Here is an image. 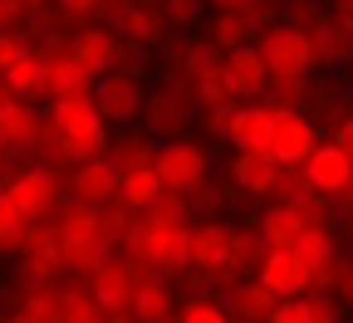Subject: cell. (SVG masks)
Masks as SVG:
<instances>
[{
  "mask_svg": "<svg viewBox=\"0 0 353 323\" xmlns=\"http://www.w3.org/2000/svg\"><path fill=\"white\" fill-rule=\"evenodd\" d=\"M221 74H226L231 98H241V103H260V94L270 88V69H265V59H260L255 44L226 54V59H221Z\"/></svg>",
  "mask_w": 353,
  "mask_h": 323,
  "instance_id": "2e32d148",
  "label": "cell"
},
{
  "mask_svg": "<svg viewBox=\"0 0 353 323\" xmlns=\"http://www.w3.org/2000/svg\"><path fill=\"white\" fill-rule=\"evenodd\" d=\"M182 323H231L226 304H216V299H192L182 309Z\"/></svg>",
  "mask_w": 353,
  "mask_h": 323,
  "instance_id": "74e56055",
  "label": "cell"
},
{
  "mask_svg": "<svg viewBox=\"0 0 353 323\" xmlns=\"http://www.w3.org/2000/svg\"><path fill=\"white\" fill-rule=\"evenodd\" d=\"M167 187H162V176L148 167V171H132V176H118V206L128 211V216H143L157 196H162Z\"/></svg>",
  "mask_w": 353,
  "mask_h": 323,
  "instance_id": "4316f807",
  "label": "cell"
},
{
  "mask_svg": "<svg viewBox=\"0 0 353 323\" xmlns=\"http://www.w3.org/2000/svg\"><path fill=\"white\" fill-rule=\"evenodd\" d=\"M348 108H353V98H348ZM348 118H353V113H348Z\"/></svg>",
  "mask_w": 353,
  "mask_h": 323,
  "instance_id": "681fc988",
  "label": "cell"
},
{
  "mask_svg": "<svg viewBox=\"0 0 353 323\" xmlns=\"http://www.w3.org/2000/svg\"><path fill=\"white\" fill-rule=\"evenodd\" d=\"M152 171L162 176V187H167V191L192 196L196 187H206V176H211V152H206L201 143H187V137H176V143H162V147H157Z\"/></svg>",
  "mask_w": 353,
  "mask_h": 323,
  "instance_id": "8992f818",
  "label": "cell"
},
{
  "mask_svg": "<svg viewBox=\"0 0 353 323\" xmlns=\"http://www.w3.org/2000/svg\"><path fill=\"white\" fill-rule=\"evenodd\" d=\"M64 15H103V0H59Z\"/></svg>",
  "mask_w": 353,
  "mask_h": 323,
  "instance_id": "7bdbcfd3",
  "label": "cell"
},
{
  "mask_svg": "<svg viewBox=\"0 0 353 323\" xmlns=\"http://www.w3.org/2000/svg\"><path fill=\"white\" fill-rule=\"evenodd\" d=\"M192 88H196V103L206 108H221V103H231V88H226V74H221V59H206L196 69H187Z\"/></svg>",
  "mask_w": 353,
  "mask_h": 323,
  "instance_id": "f1b7e54d",
  "label": "cell"
},
{
  "mask_svg": "<svg viewBox=\"0 0 353 323\" xmlns=\"http://www.w3.org/2000/svg\"><path fill=\"white\" fill-rule=\"evenodd\" d=\"M255 280L270 289L275 299H304V294H314V274L304 269V260L294 250H270Z\"/></svg>",
  "mask_w": 353,
  "mask_h": 323,
  "instance_id": "5bb4252c",
  "label": "cell"
},
{
  "mask_svg": "<svg viewBox=\"0 0 353 323\" xmlns=\"http://www.w3.org/2000/svg\"><path fill=\"white\" fill-rule=\"evenodd\" d=\"M329 15H339V20L353 25V0H334V10H329Z\"/></svg>",
  "mask_w": 353,
  "mask_h": 323,
  "instance_id": "bcb514c9",
  "label": "cell"
},
{
  "mask_svg": "<svg viewBox=\"0 0 353 323\" xmlns=\"http://www.w3.org/2000/svg\"><path fill=\"white\" fill-rule=\"evenodd\" d=\"M30 236H34V225H30L6 196H0V255H25Z\"/></svg>",
  "mask_w": 353,
  "mask_h": 323,
  "instance_id": "4dcf8cb0",
  "label": "cell"
},
{
  "mask_svg": "<svg viewBox=\"0 0 353 323\" xmlns=\"http://www.w3.org/2000/svg\"><path fill=\"white\" fill-rule=\"evenodd\" d=\"M304 176L319 201H348V191H353V162L334 143H319V152L304 162Z\"/></svg>",
  "mask_w": 353,
  "mask_h": 323,
  "instance_id": "8fae6325",
  "label": "cell"
},
{
  "mask_svg": "<svg viewBox=\"0 0 353 323\" xmlns=\"http://www.w3.org/2000/svg\"><path fill=\"white\" fill-rule=\"evenodd\" d=\"M69 54L94 74V83L103 79V74H113L118 64H123V39H118V30H108V25H83L79 34H74V44H69Z\"/></svg>",
  "mask_w": 353,
  "mask_h": 323,
  "instance_id": "7c38bea8",
  "label": "cell"
},
{
  "mask_svg": "<svg viewBox=\"0 0 353 323\" xmlns=\"http://www.w3.org/2000/svg\"><path fill=\"white\" fill-rule=\"evenodd\" d=\"M10 103H20V98H15V88H10V83H6V74H0V113H6V108H10Z\"/></svg>",
  "mask_w": 353,
  "mask_h": 323,
  "instance_id": "f6af8a7d",
  "label": "cell"
},
{
  "mask_svg": "<svg viewBox=\"0 0 353 323\" xmlns=\"http://www.w3.org/2000/svg\"><path fill=\"white\" fill-rule=\"evenodd\" d=\"M314 201V187H309L304 167H280V187H275V206H304Z\"/></svg>",
  "mask_w": 353,
  "mask_h": 323,
  "instance_id": "e575fe53",
  "label": "cell"
},
{
  "mask_svg": "<svg viewBox=\"0 0 353 323\" xmlns=\"http://www.w3.org/2000/svg\"><path fill=\"white\" fill-rule=\"evenodd\" d=\"M299 236H304V220H299L294 206H270V211L260 216V240H265V250H294Z\"/></svg>",
  "mask_w": 353,
  "mask_h": 323,
  "instance_id": "484cf974",
  "label": "cell"
},
{
  "mask_svg": "<svg viewBox=\"0 0 353 323\" xmlns=\"http://www.w3.org/2000/svg\"><path fill=\"white\" fill-rule=\"evenodd\" d=\"M118 39H123V50L132 44V50H157V44L167 39V20L157 6H128V15L118 20Z\"/></svg>",
  "mask_w": 353,
  "mask_h": 323,
  "instance_id": "7402d4cb",
  "label": "cell"
},
{
  "mask_svg": "<svg viewBox=\"0 0 353 323\" xmlns=\"http://www.w3.org/2000/svg\"><path fill=\"white\" fill-rule=\"evenodd\" d=\"M206 6H211L216 15H255L265 0H206Z\"/></svg>",
  "mask_w": 353,
  "mask_h": 323,
  "instance_id": "ab89813d",
  "label": "cell"
},
{
  "mask_svg": "<svg viewBox=\"0 0 353 323\" xmlns=\"http://www.w3.org/2000/svg\"><path fill=\"white\" fill-rule=\"evenodd\" d=\"M59 309H64V323H103V309L88 299V284L69 280L59 289Z\"/></svg>",
  "mask_w": 353,
  "mask_h": 323,
  "instance_id": "1f68e13d",
  "label": "cell"
},
{
  "mask_svg": "<svg viewBox=\"0 0 353 323\" xmlns=\"http://www.w3.org/2000/svg\"><path fill=\"white\" fill-rule=\"evenodd\" d=\"M10 323H64L59 289H25V299L15 304Z\"/></svg>",
  "mask_w": 353,
  "mask_h": 323,
  "instance_id": "83f0119b",
  "label": "cell"
},
{
  "mask_svg": "<svg viewBox=\"0 0 353 323\" xmlns=\"http://www.w3.org/2000/svg\"><path fill=\"white\" fill-rule=\"evenodd\" d=\"M157 147L162 143H152L148 132H118L113 147H108V162H113L118 176H132V171H148L157 162Z\"/></svg>",
  "mask_w": 353,
  "mask_h": 323,
  "instance_id": "603a6c76",
  "label": "cell"
},
{
  "mask_svg": "<svg viewBox=\"0 0 353 323\" xmlns=\"http://www.w3.org/2000/svg\"><path fill=\"white\" fill-rule=\"evenodd\" d=\"M94 94V74H88L69 50L44 59V103H64V98H88Z\"/></svg>",
  "mask_w": 353,
  "mask_h": 323,
  "instance_id": "ac0fdd59",
  "label": "cell"
},
{
  "mask_svg": "<svg viewBox=\"0 0 353 323\" xmlns=\"http://www.w3.org/2000/svg\"><path fill=\"white\" fill-rule=\"evenodd\" d=\"M231 176H236V191L255 196V201L260 196H275V187H280V167H275L270 152H236Z\"/></svg>",
  "mask_w": 353,
  "mask_h": 323,
  "instance_id": "ffe728a7",
  "label": "cell"
},
{
  "mask_svg": "<svg viewBox=\"0 0 353 323\" xmlns=\"http://www.w3.org/2000/svg\"><path fill=\"white\" fill-rule=\"evenodd\" d=\"M187 127V103L176 88H152V94L143 98V132L152 137V143H176Z\"/></svg>",
  "mask_w": 353,
  "mask_h": 323,
  "instance_id": "e0dca14e",
  "label": "cell"
},
{
  "mask_svg": "<svg viewBox=\"0 0 353 323\" xmlns=\"http://www.w3.org/2000/svg\"><path fill=\"white\" fill-rule=\"evenodd\" d=\"M206 44L226 59L236 50H245V44H255V15H216L206 25Z\"/></svg>",
  "mask_w": 353,
  "mask_h": 323,
  "instance_id": "cb8c5ba5",
  "label": "cell"
},
{
  "mask_svg": "<svg viewBox=\"0 0 353 323\" xmlns=\"http://www.w3.org/2000/svg\"><path fill=\"white\" fill-rule=\"evenodd\" d=\"M294 255H299V260H304V269L319 280V274H324V269L339 260V245H334V236H329V230H304V236H299V245H294Z\"/></svg>",
  "mask_w": 353,
  "mask_h": 323,
  "instance_id": "f546056e",
  "label": "cell"
},
{
  "mask_svg": "<svg viewBox=\"0 0 353 323\" xmlns=\"http://www.w3.org/2000/svg\"><path fill=\"white\" fill-rule=\"evenodd\" d=\"M54 236H59V255H64V274H69V280H88V274H99L113 260V245L99 236L94 211H83L74 201L54 220Z\"/></svg>",
  "mask_w": 353,
  "mask_h": 323,
  "instance_id": "7a4b0ae2",
  "label": "cell"
},
{
  "mask_svg": "<svg viewBox=\"0 0 353 323\" xmlns=\"http://www.w3.org/2000/svg\"><path fill=\"white\" fill-rule=\"evenodd\" d=\"M226 245H231V225H226V220L192 225V269H201L206 280L236 284V274H231V264H226Z\"/></svg>",
  "mask_w": 353,
  "mask_h": 323,
  "instance_id": "4fadbf2b",
  "label": "cell"
},
{
  "mask_svg": "<svg viewBox=\"0 0 353 323\" xmlns=\"http://www.w3.org/2000/svg\"><path fill=\"white\" fill-rule=\"evenodd\" d=\"M348 201H353V191H348Z\"/></svg>",
  "mask_w": 353,
  "mask_h": 323,
  "instance_id": "f907efd6",
  "label": "cell"
},
{
  "mask_svg": "<svg viewBox=\"0 0 353 323\" xmlns=\"http://www.w3.org/2000/svg\"><path fill=\"white\" fill-rule=\"evenodd\" d=\"M0 196H6L30 225H44L54 216V206H59V176L50 171V167H15L6 181H0Z\"/></svg>",
  "mask_w": 353,
  "mask_h": 323,
  "instance_id": "5b68a950",
  "label": "cell"
},
{
  "mask_svg": "<svg viewBox=\"0 0 353 323\" xmlns=\"http://www.w3.org/2000/svg\"><path fill=\"white\" fill-rule=\"evenodd\" d=\"M270 132H275V108H265V103H236V118H231L226 143L236 152H270Z\"/></svg>",
  "mask_w": 353,
  "mask_h": 323,
  "instance_id": "d6986e66",
  "label": "cell"
},
{
  "mask_svg": "<svg viewBox=\"0 0 353 323\" xmlns=\"http://www.w3.org/2000/svg\"><path fill=\"white\" fill-rule=\"evenodd\" d=\"M314 289H319V294H334V299L343 304V313H348V309H353V260L339 255V260L319 274V280H314Z\"/></svg>",
  "mask_w": 353,
  "mask_h": 323,
  "instance_id": "d6a6232c",
  "label": "cell"
},
{
  "mask_svg": "<svg viewBox=\"0 0 353 323\" xmlns=\"http://www.w3.org/2000/svg\"><path fill=\"white\" fill-rule=\"evenodd\" d=\"M0 132H6L10 152L34 157L44 143H50V118H44V108H34V103H10L0 113Z\"/></svg>",
  "mask_w": 353,
  "mask_h": 323,
  "instance_id": "9a60e30c",
  "label": "cell"
},
{
  "mask_svg": "<svg viewBox=\"0 0 353 323\" xmlns=\"http://www.w3.org/2000/svg\"><path fill=\"white\" fill-rule=\"evenodd\" d=\"M138 323H172L176 313V299L167 289V280H138V294H132V309H128Z\"/></svg>",
  "mask_w": 353,
  "mask_h": 323,
  "instance_id": "d4e9b609",
  "label": "cell"
},
{
  "mask_svg": "<svg viewBox=\"0 0 353 323\" xmlns=\"http://www.w3.org/2000/svg\"><path fill=\"white\" fill-rule=\"evenodd\" d=\"M88 299H94L99 309H103V318H118V313H128L132 309V294H138V274H132V264L128 260H108L99 274H88Z\"/></svg>",
  "mask_w": 353,
  "mask_h": 323,
  "instance_id": "9c48e42d",
  "label": "cell"
},
{
  "mask_svg": "<svg viewBox=\"0 0 353 323\" xmlns=\"http://www.w3.org/2000/svg\"><path fill=\"white\" fill-rule=\"evenodd\" d=\"M143 98H148L143 69H113V74H103L94 83V108L108 123V132H128L132 123H138L143 118Z\"/></svg>",
  "mask_w": 353,
  "mask_h": 323,
  "instance_id": "277c9868",
  "label": "cell"
},
{
  "mask_svg": "<svg viewBox=\"0 0 353 323\" xmlns=\"http://www.w3.org/2000/svg\"><path fill=\"white\" fill-rule=\"evenodd\" d=\"M334 147H339V152L353 162V118H343V123L334 127Z\"/></svg>",
  "mask_w": 353,
  "mask_h": 323,
  "instance_id": "ee69618b",
  "label": "cell"
},
{
  "mask_svg": "<svg viewBox=\"0 0 353 323\" xmlns=\"http://www.w3.org/2000/svg\"><path fill=\"white\" fill-rule=\"evenodd\" d=\"M299 304H304V323H343V304L334 294H319L314 289V294H304Z\"/></svg>",
  "mask_w": 353,
  "mask_h": 323,
  "instance_id": "d590c367",
  "label": "cell"
},
{
  "mask_svg": "<svg viewBox=\"0 0 353 323\" xmlns=\"http://www.w3.org/2000/svg\"><path fill=\"white\" fill-rule=\"evenodd\" d=\"M255 50L270 69V83H309L314 74V54H309V34L294 25H275L255 39Z\"/></svg>",
  "mask_w": 353,
  "mask_h": 323,
  "instance_id": "3957f363",
  "label": "cell"
},
{
  "mask_svg": "<svg viewBox=\"0 0 353 323\" xmlns=\"http://www.w3.org/2000/svg\"><path fill=\"white\" fill-rule=\"evenodd\" d=\"M138 220H148V225H192V201L176 196V191H162Z\"/></svg>",
  "mask_w": 353,
  "mask_h": 323,
  "instance_id": "836d02e7",
  "label": "cell"
},
{
  "mask_svg": "<svg viewBox=\"0 0 353 323\" xmlns=\"http://www.w3.org/2000/svg\"><path fill=\"white\" fill-rule=\"evenodd\" d=\"M25 54H30V39L25 34H0V74H10Z\"/></svg>",
  "mask_w": 353,
  "mask_h": 323,
  "instance_id": "f35d334b",
  "label": "cell"
},
{
  "mask_svg": "<svg viewBox=\"0 0 353 323\" xmlns=\"http://www.w3.org/2000/svg\"><path fill=\"white\" fill-rule=\"evenodd\" d=\"M319 152V127L299 108H275V132H270V157L275 167H304Z\"/></svg>",
  "mask_w": 353,
  "mask_h": 323,
  "instance_id": "52a82bcc",
  "label": "cell"
},
{
  "mask_svg": "<svg viewBox=\"0 0 353 323\" xmlns=\"http://www.w3.org/2000/svg\"><path fill=\"white\" fill-rule=\"evenodd\" d=\"M59 274H64L59 236H54V225L44 220V225H34V236H30V245L15 264V280H20V289H54Z\"/></svg>",
  "mask_w": 353,
  "mask_h": 323,
  "instance_id": "ba28073f",
  "label": "cell"
},
{
  "mask_svg": "<svg viewBox=\"0 0 353 323\" xmlns=\"http://www.w3.org/2000/svg\"><path fill=\"white\" fill-rule=\"evenodd\" d=\"M44 118H50V143H44V147H54V152H59V162L83 167V162L108 157L113 132H108V123L99 118L94 94H88V98H64V103H50V108H44Z\"/></svg>",
  "mask_w": 353,
  "mask_h": 323,
  "instance_id": "6da1fadb",
  "label": "cell"
},
{
  "mask_svg": "<svg viewBox=\"0 0 353 323\" xmlns=\"http://www.w3.org/2000/svg\"><path fill=\"white\" fill-rule=\"evenodd\" d=\"M103 323H138V318H132V313H118V318H103Z\"/></svg>",
  "mask_w": 353,
  "mask_h": 323,
  "instance_id": "c3c4849f",
  "label": "cell"
},
{
  "mask_svg": "<svg viewBox=\"0 0 353 323\" xmlns=\"http://www.w3.org/2000/svg\"><path fill=\"white\" fill-rule=\"evenodd\" d=\"M221 304H226L231 323H265V318L275 313V304H280V299L265 289L260 280H236V284L226 289V299H221Z\"/></svg>",
  "mask_w": 353,
  "mask_h": 323,
  "instance_id": "44dd1931",
  "label": "cell"
},
{
  "mask_svg": "<svg viewBox=\"0 0 353 323\" xmlns=\"http://www.w3.org/2000/svg\"><path fill=\"white\" fill-rule=\"evenodd\" d=\"M10 157H15V152H10V143H6V132H0V167H6Z\"/></svg>",
  "mask_w": 353,
  "mask_h": 323,
  "instance_id": "7dc6e473",
  "label": "cell"
},
{
  "mask_svg": "<svg viewBox=\"0 0 353 323\" xmlns=\"http://www.w3.org/2000/svg\"><path fill=\"white\" fill-rule=\"evenodd\" d=\"M64 191H69V201H74V206H83V211H103V206H113V201H118V171H113V162H108V157L83 162V167H74V171H69Z\"/></svg>",
  "mask_w": 353,
  "mask_h": 323,
  "instance_id": "30bf717a",
  "label": "cell"
},
{
  "mask_svg": "<svg viewBox=\"0 0 353 323\" xmlns=\"http://www.w3.org/2000/svg\"><path fill=\"white\" fill-rule=\"evenodd\" d=\"M162 20H167V30L176 25V30H187V25H201V10H206V0H162Z\"/></svg>",
  "mask_w": 353,
  "mask_h": 323,
  "instance_id": "8d00e7d4",
  "label": "cell"
},
{
  "mask_svg": "<svg viewBox=\"0 0 353 323\" xmlns=\"http://www.w3.org/2000/svg\"><path fill=\"white\" fill-rule=\"evenodd\" d=\"M265 323H304V304H299V299H280L275 313L265 318Z\"/></svg>",
  "mask_w": 353,
  "mask_h": 323,
  "instance_id": "60d3db41",
  "label": "cell"
},
{
  "mask_svg": "<svg viewBox=\"0 0 353 323\" xmlns=\"http://www.w3.org/2000/svg\"><path fill=\"white\" fill-rule=\"evenodd\" d=\"M231 118H236V103H221V108H206V127H211V132H231Z\"/></svg>",
  "mask_w": 353,
  "mask_h": 323,
  "instance_id": "b9f144b4",
  "label": "cell"
}]
</instances>
